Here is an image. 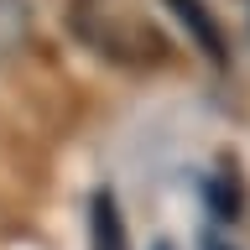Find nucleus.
<instances>
[{"label": "nucleus", "instance_id": "obj_1", "mask_svg": "<svg viewBox=\"0 0 250 250\" xmlns=\"http://www.w3.org/2000/svg\"><path fill=\"white\" fill-rule=\"evenodd\" d=\"M68 26L89 52H99L115 68H162L172 58L167 31L151 16L130 11V5H115V0H78Z\"/></svg>", "mask_w": 250, "mask_h": 250}, {"label": "nucleus", "instance_id": "obj_2", "mask_svg": "<svg viewBox=\"0 0 250 250\" xmlns=\"http://www.w3.org/2000/svg\"><path fill=\"white\" fill-rule=\"evenodd\" d=\"M177 21H183V31L193 37V47H198L203 58L214 62V68H224L229 62V47H224V26H219L214 16H208V5H198V0H162Z\"/></svg>", "mask_w": 250, "mask_h": 250}, {"label": "nucleus", "instance_id": "obj_3", "mask_svg": "<svg viewBox=\"0 0 250 250\" xmlns=\"http://www.w3.org/2000/svg\"><path fill=\"white\" fill-rule=\"evenodd\" d=\"M203 203H208V214L219 224H234L240 208H245V177L234 167V156H219V167L203 177Z\"/></svg>", "mask_w": 250, "mask_h": 250}, {"label": "nucleus", "instance_id": "obj_4", "mask_svg": "<svg viewBox=\"0 0 250 250\" xmlns=\"http://www.w3.org/2000/svg\"><path fill=\"white\" fill-rule=\"evenodd\" d=\"M89 250H130V234H125V214L109 188H94L89 193Z\"/></svg>", "mask_w": 250, "mask_h": 250}, {"label": "nucleus", "instance_id": "obj_5", "mask_svg": "<svg viewBox=\"0 0 250 250\" xmlns=\"http://www.w3.org/2000/svg\"><path fill=\"white\" fill-rule=\"evenodd\" d=\"M31 42V5L26 0H0V62H11Z\"/></svg>", "mask_w": 250, "mask_h": 250}, {"label": "nucleus", "instance_id": "obj_6", "mask_svg": "<svg viewBox=\"0 0 250 250\" xmlns=\"http://www.w3.org/2000/svg\"><path fill=\"white\" fill-rule=\"evenodd\" d=\"M203 250H234V245H224V240H214V234H203Z\"/></svg>", "mask_w": 250, "mask_h": 250}, {"label": "nucleus", "instance_id": "obj_7", "mask_svg": "<svg viewBox=\"0 0 250 250\" xmlns=\"http://www.w3.org/2000/svg\"><path fill=\"white\" fill-rule=\"evenodd\" d=\"M156 250H172V245H156Z\"/></svg>", "mask_w": 250, "mask_h": 250}]
</instances>
